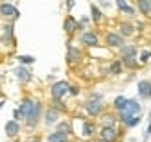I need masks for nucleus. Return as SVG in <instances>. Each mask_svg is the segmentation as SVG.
Segmentation results:
<instances>
[{
	"label": "nucleus",
	"instance_id": "11",
	"mask_svg": "<svg viewBox=\"0 0 151 142\" xmlns=\"http://www.w3.org/2000/svg\"><path fill=\"white\" fill-rule=\"evenodd\" d=\"M138 96L142 100L151 98V81L149 79H142L138 83Z\"/></svg>",
	"mask_w": 151,
	"mask_h": 142
},
{
	"label": "nucleus",
	"instance_id": "19",
	"mask_svg": "<svg viewBox=\"0 0 151 142\" xmlns=\"http://www.w3.org/2000/svg\"><path fill=\"white\" fill-rule=\"evenodd\" d=\"M122 65L125 68H131V70L140 68V61H137V57H122Z\"/></svg>",
	"mask_w": 151,
	"mask_h": 142
},
{
	"label": "nucleus",
	"instance_id": "2",
	"mask_svg": "<svg viewBox=\"0 0 151 142\" xmlns=\"http://www.w3.org/2000/svg\"><path fill=\"white\" fill-rule=\"evenodd\" d=\"M85 111L90 116H100L101 111H103V103H101V96L100 94H94L90 100L85 102Z\"/></svg>",
	"mask_w": 151,
	"mask_h": 142
},
{
	"label": "nucleus",
	"instance_id": "24",
	"mask_svg": "<svg viewBox=\"0 0 151 142\" xmlns=\"http://www.w3.org/2000/svg\"><path fill=\"white\" fill-rule=\"evenodd\" d=\"M122 70H124V65H122V61H112V65H111V74H114V76H118V74H122Z\"/></svg>",
	"mask_w": 151,
	"mask_h": 142
},
{
	"label": "nucleus",
	"instance_id": "35",
	"mask_svg": "<svg viewBox=\"0 0 151 142\" xmlns=\"http://www.w3.org/2000/svg\"><path fill=\"white\" fill-rule=\"evenodd\" d=\"M72 6H74V0H68V2H66V7H68V9H72Z\"/></svg>",
	"mask_w": 151,
	"mask_h": 142
},
{
	"label": "nucleus",
	"instance_id": "10",
	"mask_svg": "<svg viewBox=\"0 0 151 142\" xmlns=\"http://www.w3.org/2000/svg\"><path fill=\"white\" fill-rule=\"evenodd\" d=\"M122 113H125V115H140L142 113V103H138L137 100H127Z\"/></svg>",
	"mask_w": 151,
	"mask_h": 142
},
{
	"label": "nucleus",
	"instance_id": "20",
	"mask_svg": "<svg viewBox=\"0 0 151 142\" xmlns=\"http://www.w3.org/2000/svg\"><path fill=\"white\" fill-rule=\"evenodd\" d=\"M94 131H96V125L92 122H83V128H81V135L88 138V137H92L94 135Z\"/></svg>",
	"mask_w": 151,
	"mask_h": 142
},
{
	"label": "nucleus",
	"instance_id": "34",
	"mask_svg": "<svg viewBox=\"0 0 151 142\" xmlns=\"http://www.w3.org/2000/svg\"><path fill=\"white\" fill-rule=\"evenodd\" d=\"M78 92H79V89H78V87H72V85H70V94H74V96H76Z\"/></svg>",
	"mask_w": 151,
	"mask_h": 142
},
{
	"label": "nucleus",
	"instance_id": "15",
	"mask_svg": "<svg viewBox=\"0 0 151 142\" xmlns=\"http://www.w3.org/2000/svg\"><path fill=\"white\" fill-rule=\"evenodd\" d=\"M137 46L134 44H124V46H120V56L122 57H137Z\"/></svg>",
	"mask_w": 151,
	"mask_h": 142
},
{
	"label": "nucleus",
	"instance_id": "4",
	"mask_svg": "<svg viewBox=\"0 0 151 142\" xmlns=\"http://www.w3.org/2000/svg\"><path fill=\"white\" fill-rule=\"evenodd\" d=\"M0 15H2L4 19H11V20H15V19H19V9L15 7L13 4H9V2H2L0 4Z\"/></svg>",
	"mask_w": 151,
	"mask_h": 142
},
{
	"label": "nucleus",
	"instance_id": "33",
	"mask_svg": "<svg viewBox=\"0 0 151 142\" xmlns=\"http://www.w3.org/2000/svg\"><path fill=\"white\" fill-rule=\"evenodd\" d=\"M151 137V120H149V125H147V131H146V135H144V142Z\"/></svg>",
	"mask_w": 151,
	"mask_h": 142
},
{
	"label": "nucleus",
	"instance_id": "6",
	"mask_svg": "<svg viewBox=\"0 0 151 142\" xmlns=\"http://www.w3.org/2000/svg\"><path fill=\"white\" fill-rule=\"evenodd\" d=\"M118 120L122 122L125 128H134V125H138L142 116L140 115H125V113H120L118 115Z\"/></svg>",
	"mask_w": 151,
	"mask_h": 142
},
{
	"label": "nucleus",
	"instance_id": "31",
	"mask_svg": "<svg viewBox=\"0 0 151 142\" xmlns=\"http://www.w3.org/2000/svg\"><path fill=\"white\" fill-rule=\"evenodd\" d=\"M124 13L127 15V17H134V13H137V11H134V7H131V6H127L125 9H124Z\"/></svg>",
	"mask_w": 151,
	"mask_h": 142
},
{
	"label": "nucleus",
	"instance_id": "27",
	"mask_svg": "<svg viewBox=\"0 0 151 142\" xmlns=\"http://www.w3.org/2000/svg\"><path fill=\"white\" fill-rule=\"evenodd\" d=\"M54 109L59 111V113H66V105H65L61 100H54Z\"/></svg>",
	"mask_w": 151,
	"mask_h": 142
},
{
	"label": "nucleus",
	"instance_id": "3",
	"mask_svg": "<svg viewBox=\"0 0 151 142\" xmlns=\"http://www.w3.org/2000/svg\"><path fill=\"white\" fill-rule=\"evenodd\" d=\"M68 92H70L68 81H57V83L52 85V98H54V100H61V98H65Z\"/></svg>",
	"mask_w": 151,
	"mask_h": 142
},
{
	"label": "nucleus",
	"instance_id": "29",
	"mask_svg": "<svg viewBox=\"0 0 151 142\" xmlns=\"http://www.w3.org/2000/svg\"><path fill=\"white\" fill-rule=\"evenodd\" d=\"M149 57H151V52H149V50H144V52L140 54V63H147Z\"/></svg>",
	"mask_w": 151,
	"mask_h": 142
},
{
	"label": "nucleus",
	"instance_id": "26",
	"mask_svg": "<svg viewBox=\"0 0 151 142\" xmlns=\"http://www.w3.org/2000/svg\"><path fill=\"white\" fill-rule=\"evenodd\" d=\"M19 63H20V65H29V63H35V57H33V56H19Z\"/></svg>",
	"mask_w": 151,
	"mask_h": 142
},
{
	"label": "nucleus",
	"instance_id": "28",
	"mask_svg": "<svg viewBox=\"0 0 151 142\" xmlns=\"http://www.w3.org/2000/svg\"><path fill=\"white\" fill-rule=\"evenodd\" d=\"M114 122H116V116H111V115L103 116V125H114Z\"/></svg>",
	"mask_w": 151,
	"mask_h": 142
},
{
	"label": "nucleus",
	"instance_id": "32",
	"mask_svg": "<svg viewBox=\"0 0 151 142\" xmlns=\"http://www.w3.org/2000/svg\"><path fill=\"white\" fill-rule=\"evenodd\" d=\"M116 6H118L120 11H124L125 7H127V0H116Z\"/></svg>",
	"mask_w": 151,
	"mask_h": 142
},
{
	"label": "nucleus",
	"instance_id": "21",
	"mask_svg": "<svg viewBox=\"0 0 151 142\" xmlns=\"http://www.w3.org/2000/svg\"><path fill=\"white\" fill-rule=\"evenodd\" d=\"M133 33H134V26L131 24V22H122V24H120V35L131 37Z\"/></svg>",
	"mask_w": 151,
	"mask_h": 142
},
{
	"label": "nucleus",
	"instance_id": "38",
	"mask_svg": "<svg viewBox=\"0 0 151 142\" xmlns=\"http://www.w3.org/2000/svg\"><path fill=\"white\" fill-rule=\"evenodd\" d=\"M149 120H151V113H149Z\"/></svg>",
	"mask_w": 151,
	"mask_h": 142
},
{
	"label": "nucleus",
	"instance_id": "12",
	"mask_svg": "<svg viewBox=\"0 0 151 142\" xmlns=\"http://www.w3.org/2000/svg\"><path fill=\"white\" fill-rule=\"evenodd\" d=\"M66 61H68L70 65L79 63V61H81V52H79V48L68 46V50H66Z\"/></svg>",
	"mask_w": 151,
	"mask_h": 142
},
{
	"label": "nucleus",
	"instance_id": "23",
	"mask_svg": "<svg viewBox=\"0 0 151 142\" xmlns=\"http://www.w3.org/2000/svg\"><path fill=\"white\" fill-rule=\"evenodd\" d=\"M125 103H127V98H125V96H116V98H114V103H112V107H114L118 113H122L124 107H125Z\"/></svg>",
	"mask_w": 151,
	"mask_h": 142
},
{
	"label": "nucleus",
	"instance_id": "18",
	"mask_svg": "<svg viewBox=\"0 0 151 142\" xmlns=\"http://www.w3.org/2000/svg\"><path fill=\"white\" fill-rule=\"evenodd\" d=\"M57 118H59V111H55L54 107H52V109L46 111V115H44V124H46V125H54L57 122Z\"/></svg>",
	"mask_w": 151,
	"mask_h": 142
},
{
	"label": "nucleus",
	"instance_id": "39",
	"mask_svg": "<svg viewBox=\"0 0 151 142\" xmlns=\"http://www.w3.org/2000/svg\"><path fill=\"white\" fill-rule=\"evenodd\" d=\"M0 107H2V102H0Z\"/></svg>",
	"mask_w": 151,
	"mask_h": 142
},
{
	"label": "nucleus",
	"instance_id": "22",
	"mask_svg": "<svg viewBox=\"0 0 151 142\" xmlns=\"http://www.w3.org/2000/svg\"><path fill=\"white\" fill-rule=\"evenodd\" d=\"M90 17H92L94 22H101V19H103V15H101V11H100V7H98L96 4H90Z\"/></svg>",
	"mask_w": 151,
	"mask_h": 142
},
{
	"label": "nucleus",
	"instance_id": "17",
	"mask_svg": "<svg viewBox=\"0 0 151 142\" xmlns=\"http://www.w3.org/2000/svg\"><path fill=\"white\" fill-rule=\"evenodd\" d=\"M15 74H17V78L22 81V83H26V81H29V79H32V72H29L28 68H24L22 65L15 68Z\"/></svg>",
	"mask_w": 151,
	"mask_h": 142
},
{
	"label": "nucleus",
	"instance_id": "1",
	"mask_svg": "<svg viewBox=\"0 0 151 142\" xmlns=\"http://www.w3.org/2000/svg\"><path fill=\"white\" fill-rule=\"evenodd\" d=\"M19 111H20V116L24 118V122L28 128H35L39 124V118H41V103L39 102H33L32 98H24L19 105Z\"/></svg>",
	"mask_w": 151,
	"mask_h": 142
},
{
	"label": "nucleus",
	"instance_id": "30",
	"mask_svg": "<svg viewBox=\"0 0 151 142\" xmlns=\"http://www.w3.org/2000/svg\"><path fill=\"white\" fill-rule=\"evenodd\" d=\"M59 131L70 133V124H68V122H61V124H59Z\"/></svg>",
	"mask_w": 151,
	"mask_h": 142
},
{
	"label": "nucleus",
	"instance_id": "36",
	"mask_svg": "<svg viewBox=\"0 0 151 142\" xmlns=\"http://www.w3.org/2000/svg\"><path fill=\"white\" fill-rule=\"evenodd\" d=\"M28 142H41V138H39V137H33V138H29Z\"/></svg>",
	"mask_w": 151,
	"mask_h": 142
},
{
	"label": "nucleus",
	"instance_id": "5",
	"mask_svg": "<svg viewBox=\"0 0 151 142\" xmlns=\"http://www.w3.org/2000/svg\"><path fill=\"white\" fill-rule=\"evenodd\" d=\"M120 137V131L114 128V125H103L101 131H100V138L107 140V142H114Z\"/></svg>",
	"mask_w": 151,
	"mask_h": 142
},
{
	"label": "nucleus",
	"instance_id": "13",
	"mask_svg": "<svg viewBox=\"0 0 151 142\" xmlns=\"http://www.w3.org/2000/svg\"><path fill=\"white\" fill-rule=\"evenodd\" d=\"M6 135L9 137V138H13V137H17L19 133H20V125H19V122L17 120H9V122H6Z\"/></svg>",
	"mask_w": 151,
	"mask_h": 142
},
{
	"label": "nucleus",
	"instance_id": "37",
	"mask_svg": "<svg viewBox=\"0 0 151 142\" xmlns=\"http://www.w3.org/2000/svg\"><path fill=\"white\" fill-rule=\"evenodd\" d=\"M96 142H107V140H103V138H98V140H96Z\"/></svg>",
	"mask_w": 151,
	"mask_h": 142
},
{
	"label": "nucleus",
	"instance_id": "25",
	"mask_svg": "<svg viewBox=\"0 0 151 142\" xmlns=\"http://www.w3.org/2000/svg\"><path fill=\"white\" fill-rule=\"evenodd\" d=\"M11 39H13V26L7 24V26L4 28V37H2V41L6 43V41H11Z\"/></svg>",
	"mask_w": 151,
	"mask_h": 142
},
{
	"label": "nucleus",
	"instance_id": "14",
	"mask_svg": "<svg viewBox=\"0 0 151 142\" xmlns=\"http://www.w3.org/2000/svg\"><path fill=\"white\" fill-rule=\"evenodd\" d=\"M134 4H137V9L142 15L151 17V0H134Z\"/></svg>",
	"mask_w": 151,
	"mask_h": 142
},
{
	"label": "nucleus",
	"instance_id": "8",
	"mask_svg": "<svg viewBox=\"0 0 151 142\" xmlns=\"http://www.w3.org/2000/svg\"><path fill=\"white\" fill-rule=\"evenodd\" d=\"M79 41H81V44H85V46H88V48H94V46H98V44H100V39H98V35H96L94 32H85V33H81Z\"/></svg>",
	"mask_w": 151,
	"mask_h": 142
},
{
	"label": "nucleus",
	"instance_id": "9",
	"mask_svg": "<svg viewBox=\"0 0 151 142\" xmlns=\"http://www.w3.org/2000/svg\"><path fill=\"white\" fill-rule=\"evenodd\" d=\"M63 28H65V32L68 33V35H72V33H76V32L81 28V24L72 17V15H68V17L65 19V22H63Z\"/></svg>",
	"mask_w": 151,
	"mask_h": 142
},
{
	"label": "nucleus",
	"instance_id": "16",
	"mask_svg": "<svg viewBox=\"0 0 151 142\" xmlns=\"http://www.w3.org/2000/svg\"><path fill=\"white\" fill-rule=\"evenodd\" d=\"M48 142H68V133H63L57 129L48 135Z\"/></svg>",
	"mask_w": 151,
	"mask_h": 142
},
{
	"label": "nucleus",
	"instance_id": "7",
	"mask_svg": "<svg viewBox=\"0 0 151 142\" xmlns=\"http://www.w3.org/2000/svg\"><path fill=\"white\" fill-rule=\"evenodd\" d=\"M105 43L109 44V46H112V48H120V46H124V35H120V33H116V32H109L107 35H105Z\"/></svg>",
	"mask_w": 151,
	"mask_h": 142
}]
</instances>
